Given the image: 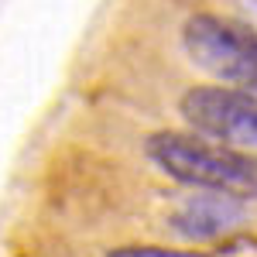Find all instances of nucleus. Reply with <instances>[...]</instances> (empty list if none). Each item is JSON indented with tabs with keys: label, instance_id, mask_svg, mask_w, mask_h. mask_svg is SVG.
<instances>
[{
	"label": "nucleus",
	"instance_id": "1",
	"mask_svg": "<svg viewBox=\"0 0 257 257\" xmlns=\"http://www.w3.org/2000/svg\"><path fill=\"white\" fill-rule=\"evenodd\" d=\"M148 158L175 182L230 199H257V158L185 131H158L148 138Z\"/></svg>",
	"mask_w": 257,
	"mask_h": 257
},
{
	"label": "nucleus",
	"instance_id": "2",
	"mask_svg": "<svg viewBox=\"0 0 257 257\" xmlns=\"http://www.w3.org/2000/svg\"><path fill=\"white\" fill-rule=\"evenodd\" d=\"M182 45L202 72L233 89L257 93V28L233 18L196 14L182 28Z\"/></svg>",
	"mask_w": 257,
	"mask_h": 257
},
{
	"label": "nucleus",
	"instance_id": "3",
	"mask_svg": "<svg viewBox=\"0 0 257 257\" xmlns=\"http://www.w3.org/2000/svg\"><path fill=\"white\" fill-rule=\"evenodd\" d=\"M185 123L209 141L257 158V96L233 86H196L182 96Z\"/></svg>",
	"mask_w": 257,
	"mask_h": 257
},
{
	"label": "nucleus",
	"instance_id": "4",
	"mask_svg": "<svg viewBox=\"0 0 257 257\" xmlns=\"http://www.w3.org/2000/svg\"><path fill=\"white\" fill-rule=\"evenodd\" d=\"M237 202L240 199L216 196V192H209V196H202V199H192V202H185L175 213V226L185 237H219V233H230L243 219Z\"/></svg>",
	"mask_w": 257,
	"mask_h": 257
},
{
	"label": "nucleus",
	"instance_id": "5",
	"mask_svg": "<svg viewBox=\"0 0 257 257\" xmlns=\"http://www.w3.org/2000/svg\"><path fill=\"white\" fill-rule=\"evenodd\" d=\"M106 257H206L196 250H172V247H120L110 250Z\"/></svg>",
	"mask_w": 257,
	"mask_h": 257
}]
</instances>
